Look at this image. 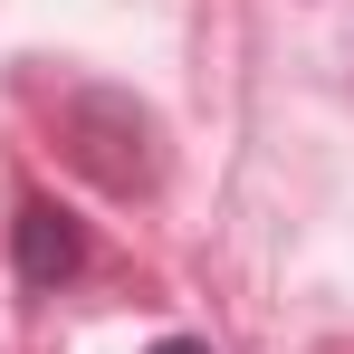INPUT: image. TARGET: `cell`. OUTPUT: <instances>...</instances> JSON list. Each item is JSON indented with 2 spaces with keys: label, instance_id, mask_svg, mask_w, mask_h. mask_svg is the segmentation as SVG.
<instances>
[{
  "label": "cell",
  "instance_id": "obj_1",
  "mask_svg": "<svg viewBox=\"0 0 354 354\" xmlns=\"http://www.w3.org/2000/svg\"><path fill=\"white\" fill-rule=\"evenodd\" d=\"M10 259H19L29 288H58V278H77V259H86V230L67 221L58 201H29L19 230H10Z\"/></svg>",
  "mask_w": 354,
  "mask_h": 354
},
{
  "label": "cell",
  "instance_id": "obj_2",
  "mask_svg": "<svg viewBox=\"0 0 354 354\" xmlns=\"http://www.w3.org/2000/svg\"><path fill=\"white\" fill-rule=\"evenodd\" d=\"M153 354H211V345H192V335H163V345H153Z\"/></svg>",
  "mask_w": 354,
  "mask_h": 354
}]
</instances>
